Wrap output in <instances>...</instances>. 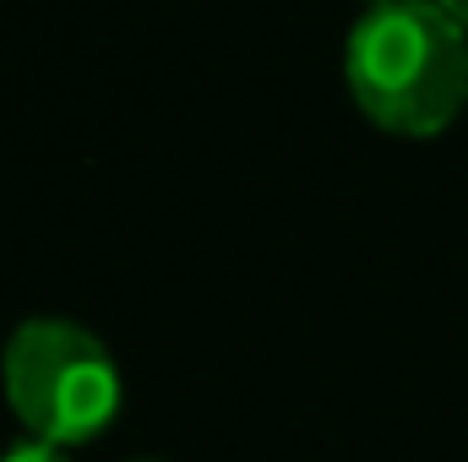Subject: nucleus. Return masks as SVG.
Wrapping results in <instances>:
<instances>
[{
	"label": "nucleus",
	"mask_w": 468,
	"mask_h": 462,
	"mask_svg": "<svg viewBox=\"0 0 468 462\" xmlns=\"http://www.w3.org/2000/svg\"><path fill=\"white\" fill-rule=\"evenodd\" d=\"M142 462H158V457H142Z\"/></svg>",
	"instance_id": "39448f33"
},
{
	"label": "nucleus",
	"mask_w": 468,
	"mask_h": 462,
	"mask_svg": "<svg viewBox=\"0 0 468 462\" xmlns=\"http://www.w3.org/2000/svg\"><path fill=\"white\" fill-rule=\"evenodd\" d=\"M441 5H447V11H452V16L468 27V0H441Z\"/></svg>",
	"instance_id": "20e7f679"
},
{
	"label": "nucleus",
	"mask_w": 468,
	"mask_h": 462,
	"mask_svg": "<svg viewBox=\"0 0 468 462\" xmlns=\"http://www.w3.org/2000/svg\"><path fill=\"white\" fill-rule=\"evenodd\" d=\"M344 77L370 125L436 136L468 104V27L441 0H381L354 22Z\"/></svg>",
	"instance_id": "f257e3e1"
},
{
	"label": "nucleus",
	"mask_w": 468,
	"mask_h": 462,
	"mask_svg": "<svg viewBox=\"0 0 468 462\" xmlns=\"http://www.w3.org/2000/svg\"><path fill=\"white\" fill-rule=\"evenodd\" d=\"M0 392L16 425L49 446H88L120 419V364L99 332L66 316H27L0 348Z\"/></svg>",
	"instance_id": "f03ea898"
},
{
	"label": "nucleus",
	"mask_w": 468,
	"mask_h": 462,
	"mask_svg": "<svg viewBox=\"0 0 468 462\" xmlns=\"http://www.w3.org/2000/svg\"><path fill=\"white\" fill-rule=\"evenodd\" d=\"M0 462H71V457H66V446H49V441H33L27 436V441H16Z\"/></svg>",
	"instance_id": "7ed1b4c3"
},
{
	"label": "nucleus",
	"mask_w": 468,
	"mask_h": 462,
	"mask_svg": "<svg viewBox=\"0 0 468 462\" xmlns=\"http://www.w3.org/2000/svg\"><path fill=\"white\" fill-rule=\"evenodd\" d=\"M370 5H381V0H370Z\"/></svg>",
	"instance_id": "423d86ee"
}]
</instances>
